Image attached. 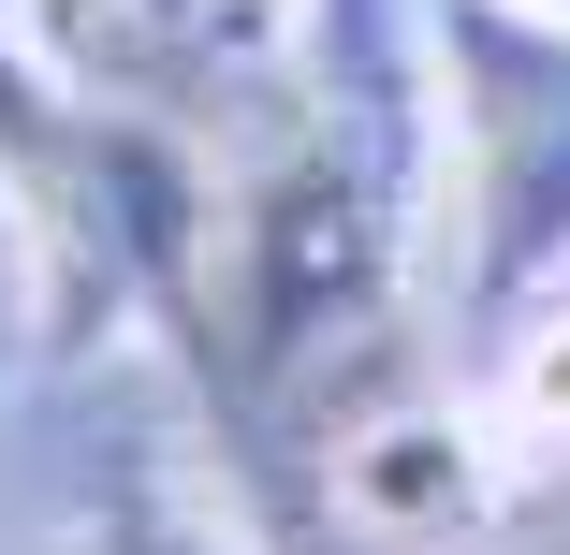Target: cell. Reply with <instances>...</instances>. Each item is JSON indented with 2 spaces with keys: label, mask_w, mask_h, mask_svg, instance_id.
Wrapping results in <instances>:
<instances>
[{
  "label": "cell",
  "mask_w": 570,
  "mask_h": 555,
  "mask_svg": "<svg viewBox=\"0 0 570 555\" xmlns=\"http://www.w3.org/2000/svg\"><path fill=\"white\" fill-rule=\"evenodd\" d=\"M410 176H424V102L381 88V73H352L235 205H219L205 307H219V337H235L249 380H307L322 351H352L366 321L395 307Z\"/></svg>",
  "instance_id": "1"
},
{
  "label": "cell",
  "mask_w": 570,
  "mask_h": 555,
  "mask_svg": "<svg viewBox=\"0 0 570 555\" xmlns=\"http://www.w3.org/2000/svg\"><path fill=\"white\" fill-rule=\"evenodd\" d=\"M336 526H352L366 555H453L483 526L498 468H483V424H453V409H395V424H352L336 438V468H322Z\"/></svg>",
  "instance_id": "4"
},
{
  "label": "cell",
  "mask_w": 570,
  "mask_h": 555,
  "mask_svg": "<svg viewBox=\"0 0 570 555\" xmlns=\"http://www.w3.org/2000/svg\"><path fill=\"white\" fill-rule=\"evenodd\" d=\"M205 16H219V30H278L293 0H205Z\"/></svg>",
  "instance_id": "8"
},
{
  "label": "cell",
  "mask_w": 570,
  "mask_h": 555,
  "mask_svg": "<svg viewBox=\"0 0 570 555\" xmlns=\"http://www.w3.org/2000/svg\"><path fill=\"white\" fill-rule=\"evenodd\" d=\"M132 16H161V0H30V30L59 73H102V44H132Z\"/></svg>",
  "instance_id": "7"
},
{
  "label": "cell",
  "mask_w": 570,
  "mask_h": 555,
  "mask_svg": "<svg viewBox=\"0 0 570 555\" xmlns=\"http://www.w3.org/2000/svg\"><path fill=\"white\" fill-rule=\"evenodd\" d=\"M498 424H512V438H570V293H556V307H512Z\"/></svg>",
  "instance_id": "6"
},
{
  "label": "cell",
  "mask_w": 570,
  "mask_h": 555,
  "mask_svg": "<svg viewBox=\"0 0 570 555\" xmlns=\"http://www.w3.org/2000/svg\"><path fill=\"white\" fill-rule=\"evenodd\" d=\"M0 190H16L59 337H118L147 293H205V235H219L205 176L132 102H102L88 73H30L16 44H0Z\"/></svg>",
  "instance_id": "2"
},
{
  "label": "cell",
  "mask_w": 570,
  "mask_h": 555,
  "mask_svg": "<svg viewBox=\"0 0 570 555\" xmlns=\"http://www.w3.org/2000/svg\"><path fill=\"white\" fill-rule=\"evenodd\" d=\"M88 555H249V541H235V512H219L205 483L147 468V483H118V512H102V541H88Z\"/></svg>",
  "instance_id": "5"
},
{
  "label": "cell",
  "mask_w": 570,
  "mask_h": 555,
  "mask_svg": "<svg viewBox=\"0 0 570 555\" xmlns=\"http://www.w3.org/2000/svg\"><path fill=\"white\" fill-rule=\"evenodd\" d=\"M541 16H570V0H541Z\"/></svg>",
  "instance_id": "10"
},
{
  "label": "cell",
  "mask_w": 570,
  "mask_h": 555,
  "mask_svg": "<svg viewBox=\"0 0 570 555\" xmlns=\"http://www.w3.org/2000/svg\"><path fill=\"white\" fill-rule=\"evenodd\" d=\"M527 555H570V541H527Z\"/></svg>",
  "instance_id": "9"
},
{
  "label": "cell",
  "mask_w": 570,
  "mask_h": 555,
  "mask_svg": "<svg viewBox=\"0 0 570 555\" xmlns=\"http://www.w3.org/2000/svg\"><path fill=\"white\" fill-rule=\"evenodd\" d=\"M439 30V147H453V219H469V307H527L570 278V16L541 0H424Z\"/></svg>",
  "instance_id": "3"
}]
</instances>
